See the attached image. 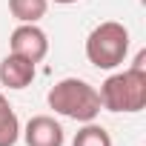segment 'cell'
Returning a JSON list of instances; mask_svg holds the SVG:
<instances>
[{
	"mask_svg": "<svg viewBox=\"0 0 146 146\" xmlns=\"http://www.w3.org/2000/svg\"><path fill=\"white\" fill-rule=\"evenodd\" d=\"M98 95H100V106L106 112L135 115V112L146 109V52H137L135 63L126 72L109 75L100 83Z\"/></svg>",
	"mask_w": 146,
	"mask_h": 146,
	"instance_id": "cell-1",
	"label": "cell"
},
{
	"mask_svg": "<svg viewBox=\"0 0 146 146\" xmlns=\"http://www.w3.org/2000/svg\"><path fill=\"white\" fill-rule=\"evenodd\" d=\"M49 109H54L57 115L69 117V120H78V123H89L100 115V95L89 80L80 78H63L57 80L49 95H46Z\"/></svg>",
	"mask_w": 146,
	"mask_h": 146,
	"instance_id": "cell-2",
	"label": "cell"
},
{
	"mask_svg": "<svg viewBox=\"0 0 146 146\" xmlns=\"http://www.w3.org/2000/svg\"><path fill=\"white\" fill-rule=\"evenodd\" d=\"M129 54V29L117 20H103L86 37V60L95 69H117Z\"/></svg>",
	"mask_w": 146,
	"mask_h": 146,
	"instance_id": "cell-3",
	"label": "cell"
},
{
	"mask_svg": "<svg viewBox=\"0 0 146 146\" xmlns=\"http://www.w3.org/2000/svg\"><path fill=\"white\" fill-rule=\"evenodd\" d=\"M9 49H12V54H20L37 66L49 54V37L37 23H20L9 37Z\"/></svg>",
	"mask_w": 146,
	"mask_h": 146,
	"instance_id": "cell-4",
	"label": "cell"
},
{
	"mask_svg": "<svg viewBox=\"0 0 146 146\" xmlns=\"http://www.w3.org/2000/svg\"><path fill=\"white\" fill-rule=\"evenodd\" d=\"M20 135H23L26 146H63L66 143V132L52 115L29 117V123H26V129H20Z\"/></svg>",
	"mask_w": 146,
	"mask_h": 146,
	"instance_id": "cell-5",
	"label": "cell"
},
{
	"mask_svg": "<svg viewBox=\"0 0 146 146\" xmlns=\"http://www.w3.org/2000/svg\"><path fill=\"white\" fill-rule=\"evenodd\" d=\"M35 80V63L20 54H6L0 60V83L6 89H26Z\"/></svg>",
	"mask_w": 146,
	"mask_h": 146,
	"instance_id": "cell-6",
	"label": "cell"
},
{
	"mask_svg": "<svg viewBox=\"0 0 146 146\" xmlns=\"http://www.w3.org/2000/svg\"><path fill=\"white\" fill-rule=\"evenodd\" d=\"M20 140V120L6 95L0 92V146H15Z\"/></svg>",
	"mask_w": 146,
	"mask_h": 146,
	"instance_id": "cell-7",
	"label": "cell"
},
{
	"mask_svg": "<svg viewBox=\"0 0 146 146\" xmlns=\"http://www.w3.org/2000/svg\"><path fill=\"white\" fill-rule=\"evenodd\" d=\"M46 9L49 0H9V12L20 23H37L40 17H46Z\"/></svg>",
	"mask_w": 146,
	"mask_h": 146,
	"instance_id": "cell-8",
	"label": "cell"
},
{
	"mask_svg": "<svg viewBox=\"0 0 146 146\" xmlns=\"http://www.w3.org/2000/svg\"><path fill=\"white\" fill-rule=\"evenodd\" d=\"M72 146H112V135L100 123L89 120V123H83V129H78L75 137H72Z\"/></svg>",
	"mask_w": 146,
	"mask_h": 146,
	"instance_id": "cell-9",
	"label": "cell"
},
{
	"mask_svg": "<svg viewBox=\"0 0 146 146\" xmlns=\"http://www.w3.org/2000/svg\"><path fill=\"white\" fill-rule=\"evenodd\" d=\"M52 3H60V6H72V3H78V0H52Z\"/></svg>",
	"mask_w": 146,
	"mask_h": 146,
	"instance_id": "cell-10",
	"label": "cell"
}]
</instances>
